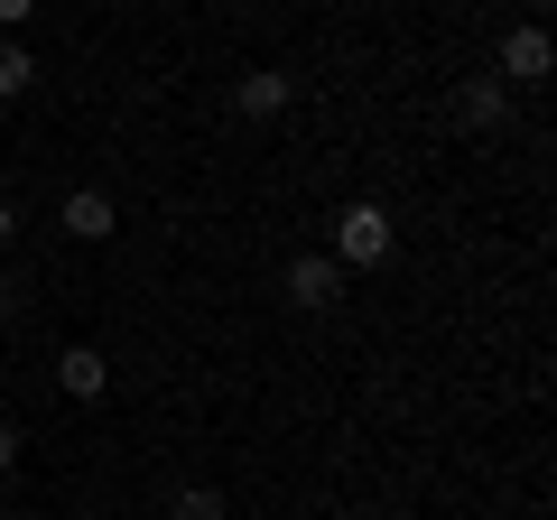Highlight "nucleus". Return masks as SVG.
Instances as JSON below:
<instances>
[{
    "instance_id": "f257e3e1",
    "label": "nucleus",
    "mask_w": 557,
    "mask_h": 520,
    "mask_svg": "<svg viewBox=\"0 0 557 520\" xmlns=\"http://www.w3.org/2000/svg\"><path fill=\"white\" fill-rule=\"evenodd\" d=\"M391 242H399V223H391V205H372V196H354L335 214V270H381V260H391Z\"/></svg>"
},
{
    "instance_id": "f03ea898",
    "label": "nucleus",
    "mask_w": 557,
    "mask_h": 520,
    "mask_svg": "<svg viewBox=\"0 0 557 520\" xmlns=\"http://www.w3.org/2000/svg\"><path fill=\"white\" fill-rule=\"evenodd\" d=\"M278 298H288V307H307V317H325V307L344 298V270H335L325 251H298L288 270H278Z\"/></svg>"
},
{
    "instance_id": "7ed1b4c3",
    "label": "nucleus",
    "mask_w": 557,
    "mask_h": 520,
    "mask_svg": "<svg viewBox=\"0 0 557 520\" xmlns=\"http://www.w3.org/2000/svg\"><path fill=\"white\" fill-rule=\"evenodd\" d=\"M548 65H557L548 28H511V38H502V65H493V75H502V84H539Z\"/></svg>"
},
{
    "instance_id": "20e7f679",
    "label": "nucleus",
    "mask_w": 557,
    "mask_h": 520,
    "mask_svg": "<svg viewBox=\"0 0 557 520\" xmlns=\"http://www.w3.org/2000/svg\"><path fill=\"white\" fill-rule=\"evenodd\" d=\"M57 391L65 400H102V391H112V362H102L94 344H65L57 354Z\"/></svg>"
},
{
    "instance_id": "39448f33",
    "label": "nucleus",
    "mask_w": 557,
    "mask_h": 520,
    "mask_svg": "<svg viewBox=\"0 0 557 520\" xmlns=\"http://www.w3.org/2000/svg\"><path fill=\"white\" fill-rule=\"evenodd\" d=\"M456 121H465V131H502V121H511V84H502V75H474V84L456 94Z\"/></svg>"
},
{
    "instance_id": "423d86ee",
    "label": "nucleus",
    "mask_w": 557,
    "mask_h": 520,
    "mask_svg": "<svg viewBox=\"0 0 557 520\" xmlns=\"http://www.w3.org/2000/svg\"><path fill=\"white\" fill-rule=\"evenodd\" d=\"M57 223H65V233H75V242H112V223H121V214H112V196H102V186H75Z\"/></svg>"
},
{
    "instance_id": "0eeeda50",
    "label": "nucleus",
    "mask_w": 557,
    "mask_h": 520,
    "mask_svg": "<svg viewBox=\"0 0 557 520\" xmlns=\"http://www.w3.org/2000/svg\"><path fill=\"white\" fill-rule=\"evenodd\" d=\"M288 94H298V84L278 75V65H260V75H242V84H233V102H242V112H251V121H270V112H288Z\"/></svg>"
},
{
    "instance_id": "6e6552de",
    "label": "nucleus",
    "mask_w": 557,
    "mask_h": 520,
    "mask_svg": "<svg viewBox=\"0 0 557 520\" xmlns=\"http://www.w3.org/2000/svg\"><path fill=\"white\" fill-rule=\"evenodd\" d=\"M168 520H223V493L214 483H186V493L168 502Z\"/></svg>"
},
{
    "instance_id": "1a4fd4ad",
    "label": "nucleus",
    "mask_w": 557,
    "mask_h": 520,
    "mask_svg": "<svg viewBox=\"0 0 557 520\" xmlns=\"http://www.w3.org/2000/svg\"><path fill=\"white\" fill-rule=\"evenodd\" d=\"M28 84H38V65H28V47H0V102H20Z\"/></svg>"
},
{
    "instance_id": "9d476101",
    "label": "nucleus",
    "mask_w": 557,
    "mask_h": 520,
    "mask_svg": "<svg viewBox=\"0 0 557 520\" xmlns=\"http://www.w3.org/2000/svg\"><path fill=\"white\" fill-rule=\"evenodd\" d=\"M10 465H20V428L0 419V474H10Z\"/></svg>"
},
{
    "instance_id": "9b49d317",
    "label": "nucleus",
    "mask_w": 557,
    "mask_h": 520,
    "mask_svg": "<svg viewBox=\"0 0 557 520\" xmlns=\"http://www.w3.org/2000/svg\"><path fill=\"white\" fill-rule=\"evenodd\" d=\"M28 10H38V0H0V20H10V28H20V20H28Z\"/></svg>"
},
{
    "instance_id": "f8f14e48",
    "label": "nucleus",
    "mask_w": 557,
    "mask_h": 520,
    "mask_svg": "<svg viewBox=\"0 0 557 520\" xmlns=\"http://www.w3.org/2000/svg\"><path fill=\"white\" fill-rule=\"evenodd\" d=\"M0 242H10V196H0Z\"/></svg>"
}]
</instances>
